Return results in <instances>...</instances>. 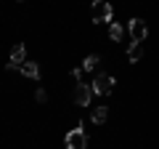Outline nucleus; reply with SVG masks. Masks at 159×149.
Masks as SVG:
<instances>
[{"mask_svg":"<svg viewBox=\"0 0 159 149\" xmlns=\"http://www.w3.org/2000/svg\"><path fill=\"white\" fill-rule=\"evenodd\" d=\"M90 19H93L96 24L111 22V6H109L106 0H93V6H90Z\"/></svg>","mask_w":159,"mask_h":149,"instance_id":"obj_1","label":"nucleus"},{"mask_svg":"<svg viewBox=\"0 0 159 149\" xmlns=\"http://www.w3.org/2000/svg\"><path fill=\"white\" fill-rule=\"evenodd\" d=\"M93 93H98V96H109V93L114 91V77L111 74H106V72H101V74H96L93 77Z\"/></svg>","mask_w":159,"mask_h":149,"instance_id":"obj_2","label":"nucleus"},{"mask_svg":"<svg viewBox=\"0 0 159 149\" xmlns=\"http://www.w3.org/2000/svg\"><path fill=\"white\" fill-rule=\"evenodd\" d=\"M64 144H66V149H85L88 147V136H85V131H82V125L72 128V131L66 133V138H64Z\"/></svg>","mask_w":159,"mask_h":149,"instance_id":"obj_3","label":"nucleus"},{"mask_svg":"<svg viewBox=\"0 0 159 149\" xmlns=\"http://www.w3.org/2000/svg\"><path fill=\"white\" fill-rule=\"evenodd\" d=\"M130 37L133 43H143L148 37V24L143 19H130Z\"/></svg>","mask_w":159,"mask_h":149,"instance_id":"obj_4","label":"nucleus"},{"mask_svg":"<svg viewBox=\"0 0 159 149\" xmlns=\"http://www.w3.org/2000/svg\"><path fill=\"white\" fill-rule=\"evenodd\" d=\"M90 96H93V88L85 85V83H80V85L74 88V104H77V107H88V104H90Z\"/></svg>","mask_w":159,"mask_h":149,"instance_id":"obj_5","label":"nucleus"},{"mask_svg":"<svg viewBox=\"0 0 159 149\" xmlns=\"http://www.w3.org/2000/svg\"><path fill=\"white\" fill-rule=\"evenodd\" d=\"M24 56H27V48H24L21 43H16V46L11 48V59H8V64H6V67H8V69L21 67V64H24Z\"/></svg>","mask_w":159,"mask_h":149,"instance_id":"obj_6","label":"nucleus"},{"mask_svg":"<svg viewBox=\"0 0 159 149\" xmlns=\"http://www.w3.org/2000/svg\"><path fill=\"white\" fill-rule=\"evenodd\" d=\"M19 69H21L24 77H32V80H37V77H40V67H37V61H24Z\"/></svg>","mask_w":159,"mask_h":149,"instance_id":"obj_7","label":"nucleus"},{"mask_svg":"<svg viewBox=\"0 0 159 149\" xmlns=\"http://www.w3.org/2000/svg\"><path fill=\"white\" fill-rule=\"evenodd\" d=\"M143 59V43H133L127 48V61H141Z\"/></svg>","mask_w":159,"mask_h":149,"instance_id":"obj_8","label":"nucleus"},{"mask_svg":"<svg viewBox=\"0 0 159 149\" xmlns=\"http://www.w3.org/2000/svg\"><path fill=\"white\" fill-rule=\"evenodd\" d=\"M98 64H101V56H96V53H90V56L82 61V72H96Z\"/></svg>","mask_w":159,"mask_h":149,"instance_id":"obj_9","label":"nucleus"},{"mask_svg":"<svg viewBox=\"0 0 159 149\" xmlns=\"http://www.w3.org/2000/svg\"><path fill=\"white\" fill-rule=\"evenodd\" d=\"M106 117H109V109L106 107H96V109H93V123H96V125H103Z\"/></svg>","mask_w":159,"mask_h":149,"instance_id":"obj_10","label":"nucleus"},{"mask_svg":"<svg viewBox=\"0 0 159 149\" xmlns=\"http://www.w3.org/2000/svg\"><path fill=\"white\" fill-rule=\"evenodd\" d=\"M122 35H125V29L119 27V24H111V27H109V37H111V40H122Z\"/></svg>","mask_w":159,"mask_h":149,"instance_id":"obj_11","label":"nucleus"},{"mask_svg":"<svg viewBox=\"0 0 159 149\" xmlns=\"http://www.w3.org/2000/svg\"><path fill=\"white\" fill-rule=\"evenodd\" d=\"M34 99H37L40 104H45V101H48V93L43 91V88H37V93H34Z\"/></svg>","mask_w":159,"mask_h":149,"instance_id":"obj_12","label":"nucleus"}]
</instances>
